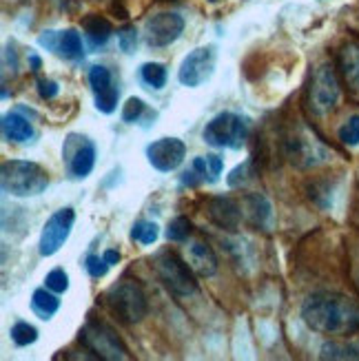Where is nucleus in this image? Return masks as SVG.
<instances>
[{
	"instance_id": "f257e3e1",
	"label": "nucleus",
	"mask_w": 359,
	"mask_h": 361,
	"mask_svg": "<svg viewBox=\"0 0 359 361\" xmlns=\"http://www.w3.org/2000/svg\"><path fill=\"white\" fill-rule=\"evenodd\" d=\"M302 319L322 335H353L359 331V304L344 295L317 293L304 302Z\"/></svg>"
},
{
	"instance_id": "f03ea898",
	"label": "nucleus",
	"mask_w": 359,
	"mask_h": 361,
	"mask_svg": "<svg viewBox=\"0 0 359 361\" xmlns=\"http://www.w3.org/2000/svg\"><path fill=\"white\" fill-rule=\"evenodd\" d=\"M0 184L11 197H34L49 186V178H47V171L36 162L9 160L0 171Z\"/></svg>"
},
{
	"instance_id": "7ed1b4c3",
	"label": "nucleus",
	"mask_w": 359,
	"mask_h": 361,
	"mask_svg": "<svg viewBox=\"0 0 359 361\" xmlns=\"http://www.w3.org/2000/svg\"><path fill=\"white\" fill-rule=\"evenodd\" d=\"M104 304L109 312L122 324H138L147 317V297L145 290L140 288L135 281L122 279L114 284L104 295Z\"/></svg>"
},
{
	"instance_id": "20e7f679",
	"label": "nucleus",
	"mask_w": 359,
	"mask_h": 361,
	"mask_svg": "<svg viewBox=\"0 0 359 361\" xmlns=\"http://www.w3.org/2000/svg\"><path fill=\"white\" fill-rule=\"evenodd\" d=\"M153 269L162 284L178 297H191L197 290L193 269L184 259H180V255L174 253V250H160L153 257Z\"/></svg>"
},
{
	"instance_id": "39448f33",
	"label": "nucleus",
	"mask_w": 359,
	"mask_h": 361,
	"mask_svg": "<svg viewBox=\"0 0 359 361\" xmlns=\"http://www.w3.org/2000/svg\"><path fill=\"white\" fill-rule=\"evenodd\" d=\"M248 135V124L242 116L224 111L207 122L202 137L215 149H242Z\"/></svg>"
},
{
	"instance_id": "423d86ee",
	"label": "nucleus",
	"mask_w": 359,
	"mask_h": 361,
	"mask_svg": "<svg viewBox=\"0 0 359 361\" xmlns=\"http://www.w3.org/2000/svg\"><path fill=\"white\" fill-rule=\"evenodd\" d=\"M80 341L87 346V350H91L98 359H107V361L129 359V350L122 343V339L116 335L111 326H107L102 322L89 319L80 331Z\"/></svg>"
},
{
	"instance_id": "0eeeda50",
	"label": "nucleus",
	"mask_w": 359,
	"mask_h": 361,
	"mask_svg": "<svg viewBox=\"0 0 359 361\" xmlns=\"http://www.w3.org/2000/svg\"><path fill=\"white\" fill-rule=\"evenodd\" d=\"M339 100V85L335 71L329 65L315 69L308 85V106L315 116H326L337 106Z\"/></svg>"
},
{
	"instance_id": "6e6552de",
	"label": "nucleus",
	"mask_w": 359,
	"mask_h": 361,
	"mask_svg": "<svg viewBox=\"0 0 359 361\" xmlns=\"http://www.w3.org/2000/svg\"><path fill=\"white\" fill-rule=\"evenodd\" d=\"M215 60H217V51L213 44L197 47V49H193L182 60L180 71H178V80L184 87H191V89L205 85L215 71Z\"/></svg>"
},
{
	"instance_id": "1a4fd4ad",
	"label": "nucleus",
	"mask_w": 359,
	"mask_h": 361,
	"mask_svg": "<svg viewBox=\"0 0 359 361\" xmlns=\"http://www.w3.org/2000/svg\"><path fill=\"white\" fill-rule=\"evenodd\" d=\"M62 160L67 162L69 176L75 180H85L96 164V147L87 135L71 133L62 145Z\"/></svg>"
},
{
	"instance_id": "9d476101",
	"label": "nucleus",
	"mask_w": 359,
	"mask_h": 361,
	"mask_svg": "<svg viewBox=\"0 0 359 361\" xmlns=\"http://www.w3.org/2000/svg\"><path fill=\"white\" fill-rule=\"evenodd\" d=\"M284 147H286V158L298 169H310L329 160V149L306 131L288 135Z\"/></svg>"
},
{
	"instance_id": "9b49d317",
	"label": "nucleus",
	"mask_w": 359,
	"mask_h": 361,
	"mask_svg": "<svg viewBox=\"0 0 359 361\" xmlns=\"http://www.w3.org/2000/svg\"><path fill=\"white\" fill-rule=\"evenodd\" d=\"M73 222H75L73 209H60L47 219V224L42 226V233H40V242H38V250L42 257H51L58 253L62 244L69 240Z\"/></svg>"
},
{
	"instance_id": "f8f14e48",
	"label": "nucleus",
	"mask_w": 359,
	"mask_h": 361,
	"mask_svg": "<svg viewBox=\"0 0 359 361\" xmlns=\"http://www.w3.org/2000/svg\"><path fill=\"white\" fill-rule=\"evenodd\" d=\"M182 31H184V18L176 11L155 13L145 25L149 47H169L171 42H176L180 38Z\"/></svg>"
},
{
	"instance_id": "ddd939ff",
	"label": "nucleus",
	"mask_w": 359,
	"mask_h": 361,
	"mask_svg": "<svg viewBox=\"0 0 359 361\" xmlns=\"http://www.w3.org/2000/svg\"><path fill=\"white\" fill-rule=\"evenodd\" d=\"M184 155H186V147L178 137H162V140H155L153 145L147 147L149 164L153 169L162 171V173L176 171L184 162Z\"/></svg>"
},
{
	"instance_id": "4468645a",
	"label": "nucleus",
	"mask_w": 359,
	"mask_h": 361,
	"mask_svg": "<svg viewBox=\"0 0 359 361\" xmlns=\"http://www.w3.org/2000/svg\"><path fill=\"white\" fill-rule=\"evenodd\" d=\"M89 85L96 93V109L102 114H114L118 109V98L120 91L111 80V71L102 65L91 67L89 71Z\"/></svg>"
},
{
	"instance_id": "2eb2a0df",
	"label": "nucleus",
	"mask_w": 359,
	"mask_h": 361,
	"mask_svg": "<svg viewBox=\"0 0 359 361\" xmlns=\"http://www.w3.org/2000/svg\"><path fill=\"white\" fill-rule=\"evenodd\" d=\"M40 44L47 49L56 51L58 56L67 60H80L85 56L83 38L75 29H65V31H44L40 36Z\"/></svg>"
},
{
	"instance_id": "dca6fc26",
	"label": "nucleus",
	"mask_w": 359,
	"mask_h": 361,
	"mask_svg": "<svg viewBox=\"0 0 359 361\" xmlns=\"http://www.w3.org/2000/svg\"><path fill=\"white\" fill-rule=\"evenodd\" d=\"M209 217L215 226L236 231L242 222V207L229 195H217L209 202Z\"/></svg>"
},
{
	"instance_id": "f3484780",
	"label": "nucleus",
	"mask_w": 359,
	"mask_h": 361,
	"mask_svg": "<svg viewBox=\"0 0 359 361\" xmlns=\"http://www.w3.org/2000/svg\"><path fill=\"white\" fill-rule=\"evenodd\" d=\"M189 266L197 277H213L217 273V257L213 248L205 242H193L189 246Z\"/></svg>"
},
{
	"instance_id": "a211bd4d",
	"label": "nucleus",
	"mask_w": 359,
	"mask_h": 361,
	"mask_svg": "<svg viewBox=\"0 0 359 361\" xmlns=\"http://www.w3.org/2000/svg\"><path fill=\"white\" fill-rule=\"evenodd\" d=\"M339 71L344 75L351 91L359 93V42H348L339 51Z\"/></svg>"
},
{
	"instance_id": "6ab92c4d",
	"label": "nucleus",
	"mask_w": 359,
	"mask_h": 361,
	"mask_svg": "<svg viewBox=\"0 0 359 361\" xmlns=\"http://www.w3.org/2000/svg\"><path fill=\"white\" fill-rule=\"evenodd\" d=\"M242 209L246 213V217L251 219V222L264 231H269L271 226V219H273V211H271V202L260 195V193H253V195H246Z\"/></svg>"
},
{
	"instance_id": "aec40b11",
	"label": "nucleus",
	"mask_w": 359,
	"mask_h": 361,
	"mask_svg": "<svg viewBox=\"0 0 359 361\" xmlns=\"http://www.w3.org/2000/svg\"><path fill=\"white\" fill-rule=\"evenodd\" d=\"M3 135L9 142H27V140L34 137V127L25 116L13 111L3 118Z\"/></svg>"
},
{
	"instance_id": "412c9836",
	"label": "nucleus",
	"mask_w": 359,
	"mask_h": 361,
	"mask_svg": "<svg viewBox=\"0 0 359 361\" xmlns=\"http://www.w3.org/2000/svg\"><path fill=\"white\" fill-rule=\"evenodd\" d=\"M83 27H85V36H87V40L93 49L107 44V40L114 34L111 25H109V20L102 18V16H89V18H85Z\"/></svg>"
},
{
	"instance_id": "4be33fe9",
	"label": "nucleus",
	"mask_w": 359,
	"mask_h": 361,
	"mask_svg": "<svg viewBox=\"0 0 359 361\" xmlns=\"http://www.w3.org/2000/svg\"><path fill=\"white\" fill-rule=\"evenodd\" d=\"M58 308H60L58 293L49 288H38L31 295V310H34L40 319H51L58 312Z\"/></svg>"
},
{
	"instance_id": "5701e85b",
	"label": "nucleus",
	"mask_w": 359,
	"mask_h": 361,
	"mask_svg": "<svg viewBox=\"0 0 359 361\" xmlns=\"http://www.w3.org/2000/svg\"><path fill=\"white\" fill-rule=\"evenodd\" d=\"M222 158L220 155H207V158H195L193 160V173L202 180H207V182H217V178H220L222 173Z\"/></svg>"
},
{
	"instance_id": "b1692460",
	"label": "nucleus",
	"mask_w": 359,
	"mask_h": 361,
	"mask_svg": "<svg viewBox=\"0 0 359 361\" xmlns=\"http://www.w3.org/2000/svg\"><path fill=\"white\" fill-rule=\"evenodd\" d=\"M322 359H359V343L357 341H331L324 343Z\"/></svg>"
},
{
	"instance_id": "393cba45",
	"label": "nucleus",
	"mask_w": 359,
	"mask_h": 361,
	"mask_svg": "<svg viewBox=\"0 0 359 361\" xmlns=\"http://www.w3.org/2000/svg\"><path fill=\"white\" fill-rule=\"evenodd\" d=\"M140 75L151 89H162L166 85V67L160 65V62H147L140 69Z\"/></svg>"
},
{
	"instance_id": "a878e982",
	"label": "nucleus",
	"mask_w": 359,
	"mask_h": 361,
	"mask_svg": "<svg viewBox=\"0 0 359 361\" xmlns=\"http://www.w3.org/2000/svg\"><path fill=\"white\" fill-rule=\"evenodd\" d=\"M9 335H11V341L16 343V346H29V343H34L38 339V331L27 322H16L11 326Z\"/></svg>"
},
{
	"instance_id": "bb28decb",
	"label": "nucleus",
	"mask_w": 359,
	"mask_h": 361,
	"mask_svg": "<svg viewBox=\"0 0 359 361\" xmlns=\"http://www.w3.org/2000/svg\"><path fill=\"white\" fill-rule=\"evenodd\" d=\"M158 235H160L158 224H153V222H138V224L131 228V240H133V242H140V244H145V246L153 244L155 240H158Z\"/></svg>"
},
{
	"instance_id": "cd10ccee",
	"label": "nucleus",
	"mask_w": 359,
	"mask_h": 361,
	"mask_svg": "<svg viewBox=\"0 0 359 361\" xmlns=\"http://www.w3.org/2000/svg\"><path fill=\"white\" fill-rule=\"evenodd\" d=\"M253 176H255L253 160H246L244 164H240V166H236V169L231 171L229 178H226V184H229L231 188H238V186L246 184L248 180H253Z\"/></svg>"
},
{
	"instance_id": "c85d7f7f",
	"label": "nucleus",
	"mask_w": 359,
	"mask_h": 361,
	"mask_svg": "<svg viewBox=\"0 0 359 361\" xmlns=\"http://www.w3.org/2000/svg\"><path fill=\"white\" fill-rule=\"evenodd\" d=\"M191 235V222L186 217H176L171 219V224L166 228V240L169 242H186Z\"/></svg>"
},
{
	"instance_id": "c756f323",
	"label": "nucleus",
	"mask_w": 359,
	"mask_h": 361,
	"mask_svg": "<svg viewBox=\"0 0 359 361\" xmlns=\"http://www.w3.org/2000/svg\"><path fill=\"white\" fill-rule=\"evenodd\" d=\"M339 140L348 147L359 145V116H353L344 122V127L339 129Z\"/></svg>"
},
{
	"instance_id": "7c9ffc66",
	"label": "nucleus",
	"mask_w": 359,
	"mask_h": 361,
	"mask_svg": "<svg viewBox=\"0 0 359 361\" xmlns=\"http://www.w3.org/2000/svg\"><path fill=\"white\" fill-rule=\"evenodd\" d=\"M44 286L60 295V293H65V290L69 288V277H67V273L62 271V269H54L51 273H47V277H44Z\"/></svg>"
},
{
	"instance_id": "2f4dec72",
	"label": "nucleus",
	"mask_w": 359,
	"mask_h": 361,
	"mask_svg": "<svg viewBox=\"0 0 359 361\" xmlns=\"http://www.w3.org/2000/svg\"><path fill=\"white\" fill-rule=\"evenodd\" d=\"M145 102L140 100V98H129L127 100V104H124V109H122V120L124 122H129V124H133V122H138L140 120V116L145 114Z\"/></svg>"
},
{
	"instance_id": "473e14b6",
	"label": "nucleus",
	"mask_w": 359,
	"mask_h": 361,
	"mask_svg": "<svg viewBox=\"0 0 359 361\" xmlns=\"http://www.w3.org/2000/svg\"><path fill=\"white\" fill-rule=\"evenodd\" d=\"M118 44H120V49L124 54H131L135 49V44H138V31L135 27H124L118 31Z\"/></svg>"
},
{
	"instance_id": "72a5a7b5",
	"label": "nucleus",
	"mask_w": 359,
	"mask_h": 361,
	"mask_svg": "<svg viewBox=\"0 0 359 361\" xmlns=\"http://www.w3.org/2000/svg\"><path fill=\"white\" fill-rule=\"evenodd\" d=\"M85 269L91 277H104L107 271H109V264L104 257H98V255H89L85 259Z\"/></svg>"
},
{
	"instance_id": "f704fd0d",
	"label": "nucleus",
	"mask_w": 359,
	"mask_h": 361,
	"mask_svg": "<svg viewBox=\"0 0 359 361\" xmlns=\"http://www.w3.org/2000/svg\"><path fill=\"white\" fill-rule=\"evenodd\" d=\"M58 91H60L58 82L47 80V78H40V80H38V93H40V98H42V100H51V98H56V96H58Z\"/></svg>"
},
{
	"instance_id": "c9c22d12",
	"label": "nucleus",
	"mask_w": 359,
	"mask_h": 361,
	"mask_svg": "<svg viewBox=\"0 0 359 361\" xmlns=\"http://www.w3.org/2000/svg\"><path fill=\"white\" fill-rule=\"evenodd\" d=\"M102 257L107 259V264H109V266H114V264H118V262H120V253H118V250H114V248H109Z\"/></svg>"
},
{
	"instance_id": "e433bc0d",
	"label": "nucleus",
	"mask_w": 359,
	"mask_h": 361,
	"mask_svg": "<svg viewBox=\"0 0 359 361\" xmlns=\"http://www.w3.org/2000/svg\"><path fill=\"white\" fill-rule=\"evenodd\" d=\"M29 60H31V67H34V71H38L40 69V58L38 56H31Z\"/></svg>"
},
{
	"instance_id": "4c0bfd02",
	"label": "nucleus",
	"mask_w": 359,
	"mask_h": 361,
	"mask_svg": "<svg viewBox=\"0 0 359 361\" xmlns=\"http://www.w3.org/2000/svg\"><path fill=\"white\" fill-rule=\"evenodd\" d=\"M357 288H359V277H357Z\"/></svg>"
}]
</instances>
